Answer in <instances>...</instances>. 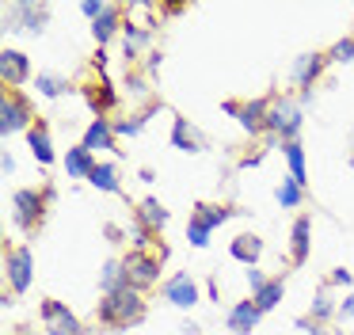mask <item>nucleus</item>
I'll return each mask as SVG.
<instances>
[{"label":"nucleus","mask_w":354,"mask_h":335,"mask_svg":"<svg viewBox=\"0 0 354 335\" xmlns=\"http://www.w3.org/2000/svg\"><path fill=\"white\" fill-rule=\"evenodd\" d=\"M145 316V301H141L138 289H118V293H107L100 301V324L107 327H130Z\"/></svg>","instance_id":"obj_1"},{"label":"nucleus","mask_w":354,"mask_h":335,"mask_svg":"<svg viewBox=\"0 0 354 335\" xmlns=\"http://www.w3.org/2000/svg\"><path fill=\"white\" fill-rule=\"evenodd\" d=\"M236 206H214V202H198L191 210V225H187V236H191L194 248H206L209 244V233L217 225H225L229 217H236Z\"/></svg>","instance_id":"obj_2"},{"label":"nucleus","mask_w":354,"mask_h":335,"mask_svg":"<svg viewBox=\"0 0 354 335\" xmlns=\"http://www.w3.org/2000/svg\"><path fill=\"white\" fill-rule=\"evenodd\" d=\"M122 271H126V286L130 289H149L160 282V255L156 251H130L122 259Z\"/></svg>","instance_id":"obj_3"},{"label":"nucleus","mask_w":354,"mask_h":335,"mask_svg":"<svg viewBox=\"0 0 354 335\" xmlns=\"http://www.w3.org/2000/svg\"><path fill=\"white\" fill-rule=\"evenodd\" d=\"M267 129L282 137V145L297 141V134H301V107L290 103V99H278V103H270V111H267Z\"/></svg>","instance_id":"obj_4"},{"label":"nucleus","mask_w":354,"mask_h":335,"mask_svg":"<svg viewBox=\"0 0 354 335\" xmlns=\"http://www.w3.org/2000/svg\"><path fill=\"white\" fill-rule=\"evenodd\" d=\"M50 198H54V187H46L42 198H39V190H16V198H12V206H16V225L31 233V228L42 221V210H46Z\"/></svg>","instance_id":"obj_5"},{"label":"nucleus","mask_w":354,"mask_h":335,"mask_svg":"<svg viewBox=\"0 0 354 335\" xmlns=\"http://www.w3.org/2000/svg\"><path fill=\"white\" fill-rule=\"evenodd\" d=\"M42 332L46 335H84V327H80V320L73 316L62 301L46 297V301H42Z\"/></svg>","instance_id":"obj_6"},{"label":"nucleus","mask_w":354,"mask_h":335,"mask_svg":"<svg viewBox=\"0 0 354 335\" xmlns=\"http://www.w3.org/2000/svg\"><path fill=\"white\" fill-rule=\"evenodd\" d=\"M31 129L35 122H31V107H27V99L19 96L16 88H8L4 91V107H0V134L8 137V134H16V129Z\"/></svg>","instance_id":"obj_7"},{"label":"nucleus","mask_w":354,"mask_h":335,"mask_svg":"<svg viewBox=\"0 0 354 335\" xmlns=\"http://www.w3.org/2000/svg\"><path fill=\"white\" fill-rule=\"evenodd\" d=\"M225 111L236 114L240 126H244L248 134H259V129H267V111H270V103H267V99H252V103H236V99H229V103H225Z\"/></svg>","instance_id":"obj_8"},{"label":"nucleus","mask_w":354,"mask_h":335,"mask_svg":"<svg viewBox=\"0 0 354 335\" xmlns=\"http://www.w3.org/2000/svg\"><path fill=\"white\" fill-rule=\"evenodd\" d=\"M164 297H168L176 309H191V305H198V282H194L187 271H179V274H171V278L164 282Z\"/></svg>","instance_id":"obj_9"},{"label":"nucleus","mask_w":354,"mask_h":335,"mask_svg":"<svg viewBox=\"0 0 354 335\" xmlns=\"http://www.w3.org/2000/svg\"><path fill=\"white\" fill-rule=\"evenodd\" d=\"M4 266H8L12 293H24V289L31 286V251H27V248H12V251H4Z\"/></svg>","instance_id":"obj_10"},{"label":"nucleus","mask_w":354,"mask_h":335,"mask_svg":"<svg viewBox=\"0 0 354 335\" xmlns=\"http://www.w3.org/2000/svg\"><path fill=\"white\" fill-rule=\"evenodd\" d=\"M0 76H4V88H19V84L31 76V61L19 50H4L0 53Z\"/></svg>","instance_id":"obj_11"},{"label":"nucleus","mask_w":354,"mask_h":335,"mask_svg":"<svg viewBox=\"0 0 354 335\" xmlns=\"http://www.w3.org/2000/svg\"><path fill=\"white\" fill-rule=\"evenodd\" d=\"M46 12H50L46 4H12V12H8L12 30H42Z\"/></svg>","instance_id":"obj_12"},{"label":"nucleus","mask_w":354,"mask_h":335,"mask_svg":"<svg viewBox=\"0 0 354 335\" xmlns=\"http://www.w3.org/2000/svg\"><path fill=\"white\" fill-rule=\"evenodd\" d=\"M259 316H263V309L255 301H240V305H232V312H229V327L236 335H252L255 324H259Z\"/></svg>","instance_id":"obj_13"},{"label":"nucleus","mask_w":354,"mask_h":335,"mask_svg":"<svg viewBox=\"0 0 354 335\" xmlns=\"http://www.w3.org/2000/svg\"><path fill=\"white\" fill-rule=\"evenodd\" d=\"M84 99H88V107H92V111L103 118V114H107L111 107H115V99H118V96H115V88H111L107 76H100V80H92V84L84 88Z\"/></svg>","instance_id":"obj_14"},{"label":"nucleus","mask_w":354,"mask_h":335,"mask_svg":"<svg viewBox=\"0 0 354 335\" xmlns=\"http://www.w3.org/2000/svg\"><path fill=\"white\" fill-rule=\"evenodd\" d=\"M324 61H328V53H305V57H297V65H293V80H297V88H305V96H308V88H313V80L320 76Z\"/></svg>","instance_id":"obj_15"},{"label":"nucleus","mask_w":354,"mask_h":335,"mask_svg":"<svg viewBox=\"0 0 354 335\" xmlns=\"http://www.w3.org/2000/svg\"><path fill=\"white\" fill-rule=\"evenodd\" d=\"M229 255L236 259V263L255 266V263H259V255H263V240L255 233H244V236H236V240L229 244Z\"/></svg>","instance_id":"obj_16"},{"label":"nucleus","mask_w":354,"mask_h":335,"mask_svg":"<svg viewBox=\"0 0 354 335\" xmlns=\"http://www.w3.org/2000/svg\"><path fill=\"white\" fill-rule=\"evenodd\" d=\"M84 149H88V152H95V149H115V122L95 118L92 126L84 129Z\"/></svg>","instance_id":"obj_17"},{"label":"nucleus","mask_w":354,"mask_h":335,"mask_svg":"<svg viewBox=\"0 0 354 335\" xmlns=\"http://www.w3.org/2000/svg\"><path fill=\"white\" fill-rule=\"evenodd\" d=\"M65 172H69L73 179H92V172H95V160H92V152H88L84 145H77V149H69V152H65Z\"/></svg>","instance_id":"obj_18"},{"label":"nucleus","mask_w":354,"mask_h":335,"mask_svg":"<svg viewBox=\"0 0 354 335\" xmlns=\"http://www.w3.org/2000/svg\"><path fill=\"white\" fill-rule=\"evenodd\" d=\"M27 141H31V152H35V160L39 164H50L54 160V145H50V129H46V122H35L31 129H27Z\"/></svg>","instance_id":"obj_19"},{"label":"nucleus","mask_w":354,"mask_h":335,"mask_svg":"<svg viewBox=\"0 0 354 335\" xmlns=\"http://www.w3.org/2000/svg\"><path fill=\"white\" fill-rule=\"evenodd\" d=\"M138 225H145L149 233H160V228L168 225V210H164L156 198H145V202L138 206Z\"/></svg>","instance_id":"obj_20"},{"label":"nucleus","mask_w":354,"mask_h":335,"mask_svg":"<svg viewBox=\"0 0 354 335\" xmlns=\"http://www.w3.org/2000/svg\"><path fill=\"white\" fill-rule=\"evenodd\" d=\"M171 145H176L179 152H198L202 137H198V129H194L187 118H176V126H171Z\"/></svg>","instance_id":"obj_21"},{"label":"nucleus","mask_w":354,"mask_h":335,"mask_svg":"<svg viewBox=\"0 0 354 335\" xmlns=\"http://www.w3.org/2000/svg\"><path fill=\"white\" fill-rule=\"evenodd\" d=\"M118 27H126V23H122V12H118L115 4H107V8H103V15L92 23V35H95V42L103 46V42H107V38L115 35Z\"/></svg>","instance_id":"obj_22"},{"label":"nucleus","mask_w":354,"mask_h":335,"mask_svg":"<svg viewBox=\"0 0 354 335\" xmlns=\"http://www.w3.org/2000/svg\"><path fill=\"white\" fill-rule=\"evenodd\" d=\"M308 233H313V221L301 213V217L293 221V248H290V255H293V263H297V266L308 259Z\"/></svg>","instance_id":"obj_23"},{"label":"nucleus","mask_w":354,"mask_h":335,"mask_svg":"<svg viewBox=\"0 0 354 335\" xmlns=\"http://www.w3.org/2000/svg\"><path fill=\"white\" fill-rule=\"evenodd\" d=\"M282 293H286V282L282 278H267V286H263L259 293H252V301L259 305L263 312H270L278 301H282Z\"/></svg>","instance_id":"obj_24"},{"label":"nucleus","mask_w":354,"mask_h":335,"mask_svg":"<svg viewBox=\"0 0 354 335\" xmlns=\"http://www.w3.org/2000/svg\"><path fill=\"white\" fill-rule=\"evenodd\" d=\"M282 152H286V160H290V179L293 183H301L305 187V149H301L297 141H290V145H282Z\"/></svg>","instance_id":"obj_25"},{"label":"nucleus","mask_w":354,"mask_h":335,"mask_svg":"<svg viewBox=\"0 0 354 335\" xmlns=\"http://www.w3.org/2000/svg\"><path fill=\"white\" fill-rule=\"evenodd\" d=\"M92 187H100V190H107V194H118V172H115V164H95V172H92Z\"/></svg>","instance_id":"obj_26"},{"label":"nucleus","mask_w":354,"mask_h":335,"mask_svg":"<svg viewBox=\"0 0 354 335\" xmlns=\"http://www.w3.org/2000/svg\"><path fill=\"white\" fill-rule=\"evenodd\" d=\"M274 194H278V202H282L286 210H293V206H301V198H305V187L293 183V179H282V187H278Z\"/></svg>","instance_id":"obj_27"},{"label":"nucleus","mask_w":354,"mask_h":335,"mask_svg":"<svg viewBox=\"0 0 354 335\" xmlns=\"http://www.w3.org/2000/svg\"><path fill=\"white\" fill-rule=\"evenodd\" d=\"M328 61H354V35L351 38H339V42L328 50Z\"/></svg>","instance_id":"obj_28"},{"label":"nucleus","mask_w":354,"mask_h":335,"mask_svg":"<svg viewBox=\"0 0 354 335\" xmlns=\"http://www.w3.org/2000/svg\"><path fill=\"white\" fill-rule=\"evenodd\" d=\"M65 88H69L65 80H57V76H46V73H39V91H42V96H50V99H54V96H62Z\"/></svg>","instance_id":"obj_29"},{"label":"nucleus","mask_w":354,"mask_h":335,"mask_svg":"<svg viewBox=\"0 0 354 335\" xmlns=\"http://www.w3.org/2000/svg\"><path fill=\"white\" fill-rule=\"evenodd\" d=\"M324 316H331V297H328V289H320V293H316V301H313V320H324Z\"/></svg>","instance_id":"obj_30"},{"label":"nucleus","mask_w":354,"mask_h":335,"mask_svg":"<svg viewBox=\"0 0 354 335\" xmlns=\"http://www.w3.org/2000/svg\"><path fill=\"white\" fill-rule=\"evenodd\" d=\"M141 122L145 118H130V122H115V137H133L141 129Z\"/></svg>","instance_id":"obj_31"},{"label":"nucleus","mask_w":354,"mask_h":335,"mask_svg":"<svg viewBox=\"0 0 354 335\" xmlns=\"http://www.w3.org/2000/svg\"><path fill=\"white\" fill-rule=\"evenodd\" d=\"M248 286H252V293H259V289L267 286V278H263V274H259V271H255V266H252V271H248Z\"/></svg>","instance_id":"obj_32"},{"label":"nucleus","mask_w":354,"mask_h":335,"mask_svg":"<svg viewBox=\"0 0 354 335\" xmlns=\"http://www.w3.org/2000/svg\"><path fill=\"white\" fill-rule=\"evenodd\" d=\"M331 282H339V286H351V271H343V266H339V271L331 274Z\"/></svg>","instance_id":"obj_33"},{"label":"nucleus","mask_w":354,"mask_h":335,"mask_svg":"<svg viewBox=\"0 0 354 335\" xmlns=\"http://www.w3.org/2000/svg\"><path fill=\"white\" fill-rule=\"evenodd\" d=\"M339 316H354V293L343 301V309H339Z\"/></svg>","instance_id":"obj_34"},{"label":"nucleus","mask_w":354,"mask_h":335,"mask_svg":"<svg viewBox=\"0 0 354 335\" xmlns=\"http://www.w3.org/2000/svg\"><path fill=\"white\" fill-rule=\"evenodd\" d=\"M16 335H42V332H35V327H19Z\"/></svg>","instance_id":"obj_35"},{"label":"nucleus","mask_w":354,"mask_h":335,"mask_svg":"<svg viewBox=\"0 0 354 335\" xmlns=\"http://www.w3.org/2000/svg\"><path fill=\"white\" fill-rule=\"evenodd\" d=\"M308 335H328V332H324V327H316V324H313V332H308Z\"/></svg>","instance_id":"obj_36"},{"label":"nucleus","mask_w":354,"mask_h":335,"mask_svg":"<svg viewBox=\"0 0 354 335\" xmlns=\"http://www.w3.org/2000/svg\"><path fill=\"white\" fill-rule=\"evenodd\" d=\"M339 335H343V332H339Z\"/></svg>","instance_id":"obj_37"}]
</instances>
